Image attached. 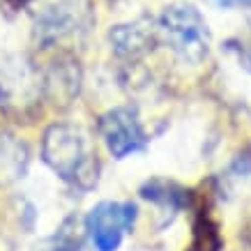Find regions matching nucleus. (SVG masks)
<instances>
[{"label":"nucleus","mask_w":251,"mask_h":251,"mask_svg":"<svg viewBox=\"0 0 251 251\" xmlns=\"http://www.w3.org/2000/svg\"><path fill=\"white\" fill-rule=\"evenodd\" d=\"M42 159L62 182L92 189L99 180V159L90 134L69 122H55L44 131Z\"/></svg>","instance_id":"obj_1"},{"label":"nucleus","mask_w":251,"mask_h":251,"mask_svg":"<svg viewBox=\"0 0 251 251\" xmlns=\"http://www.w3.org/2000/svg\"><path fill=\"white\" fill-rule=\"evenodd\" d=\"M157 28L159 39L184 65H201L210 53L212 35L207 21L189 2H171L164 7Z\"/></svg>","instance_id":"obj_2"},{"label":"nucleus","mask_w":251,"mask_h":251,"mask_svg":"<svg viewBox=\"0 0 251 251\" xmlns=\"http://www.w3.org/2000/svg\"><path fill=\"white\" fill-rule=\"evenodd\" d=\"M44 99V78L32 62L19 58L0 69V111L16 122L32 118Z\"/></svg>","instance_id":"obj_3"},{"label":"nucleus","mask_w":251,"mask_h":251,"mask_svg":"<svg viewBox=\"0 0 251 251\" xmlns=\"http://www.w3.org/2000/svg\"><path fill=\"white\" fill-rule=\"evenodd\" d=\"M92 12L85 0H58L44 7L35 19V42L39 46H55L62 39L81 35L90 28Z\"/></svg>","instance_id":"obj_4"},{"label":"nucleus","mask_w":251,"mask_h":251,"mask_svg":"<svg viewBox=\"0 0 251 251\" xmlns=\"http://www.w3.org/2000/svg\"><path fill=\"white\" fill-rule=\"evenodd\" d=\"M136 205L131 201H104L85 217V233L90 235L97 251H118L125 233L136 224Z\"/></svg>","instance_id":"obj_5"},{"label":"nucleus","mask_w":251,"mask_h":251,"mask_svg":"<svg viewBox=\"0 0 251 251\" xmlns=\"http://www.w3.org/2000/svg\"><path fill=\"white\" fill-rule=\"evenodd\" d=\"M99 134L115 159L136 154L148 145V134L143 131L136 108L131 106H118L106 111L99 118Z\"/></svg>","instance_id":"obj_6"},{"label":"nucleus","mask_w":251,"mask_h":251,"mask_svg":"<svg viewBox=\"0 0 251 251\" xmlns=\"http://www.w3.org/2000/svg\"><path fill=\"white\" fill-rule=\"evenodd\" d=\"M108 42L113 46V53L122 60H138L152 53L159 44V28L152 19H138L131 23H120L108 32Z\"/></svg>","instance_id":"obj_7"},{"label":"nucleus","mask_w":251,"mask_h":251,"mask_svg":"<svg viewBox=\"0 0 251 251\" xmlns=\"http://www.w3.org/2000/svg\"><path fill=\"white\" fill-rule=\"evenodd\" d=\"M191 240L184 251H221L224 237H221V224L214 217L212 194L207 191H194L191 198Z\"/></svg>","instance_id":"obj_8"},{"label":"nucleus","mask_w":251,"mask_h":251,"mask_svg":"<svg viewBox=\"0 0 251 251\" xmlns=\"http://www.w3.org/2000/svg\"><path fill=\"white\" fill-rule=\"evenodd\" d=\"M44 97L53 101V106H67L72 99L78 95V83H81V74H78L76 62L72 58H60L46 69L44 74Z\"/></svg>","instance_id":"obj_9"},{"label":"nucleus","mask_w":251,"mask_h":251,"mask_svg":"<svg viewBox=\"0 0 251 251\" xmlns=\"http://www.w3.org/2000/svg\"><path fill=\"white\" fill-rule=\"evenodd\" d=\"M145 201H150L154 205H159L164 212H171L177 214L180 210L191 205V198H194V191L191 189H184L180 184L175 182H168V180H161V177H152V180H148V182L141 187L138 191Z\"/></svg>","instance_id":"obj_10"},{"label":"nucleus","mask_w":251,"mask_h":251,"mask_svg":"<svg viewBox=\"0 0 251 251\" xmlns=\"http://www.w3.org/2000/svg\"><path fill=\"white\" fill-rule=\"evenodd\" d=\"M83 235H85V224L81 226V221L76 217H67L62 221V226L58 228V233L37 242L32 251H85Z\"/></svg>","instance_id":"obj_11"},{"label":"nucleus","mask_w":251,"mask_h":251,"mask_svg":"<svg viewBox=\"0 0 251 251\" xmlns=\"http://www.w3.org/2000/svg\"><path fill=\"white\" fill-rule=\"evenodd\" d=\"M219 9H251V0H207Z\"/></svg>","instance_id":"obj_12"},{"label":"nucleus","mask_w":251,"mask_h":251,"mask_svg":"<svg viewBox=\"0 0 251 251\" xmlns=\"http://www.w3.org/2000/svg\"><path fill=\"white\" fill-rule=\"evenodd\" d=\"M28 2H32V0H2V5H7L9 9H21V7H25Z\"/></svg>","instance_id":"obj_13"},{"label":"nucleus","mask_w":251,"mask_h":251,"mask_svg":"<svg viewBox=\"0 0 251 251\" xmlns=\"http://www.w3.org/2000/svg\"><path fill=\"white\" fill-rule=\"evenodd\" d=\"M244 240H247V244L251 247V224H249V228L244 230Z\"/></svg>","instance_id":"obj_14"}]
</instances>
